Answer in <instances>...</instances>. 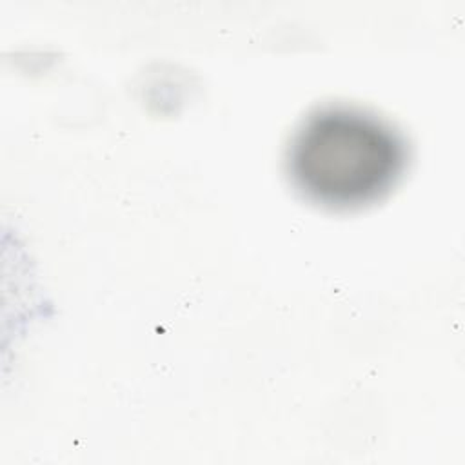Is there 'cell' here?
<instances>
[{
	"instance_id": "6da1fadb",
	"label": "cell",
	"mask_w": 465,
	"mask_h": 465,
	"mask_svg": "<svg viewBox=\"0 0 465 465\" xmlns=\"http://www.w3.org/2000/svg\"><path fill=\"white\" fill-rule=\"evenodd\" d=\"M407 165V143L380 116L349 105L312 111L287 153L292 185L309 202L351 211L381 200Z\"/></svg>"
}]
</instances>
